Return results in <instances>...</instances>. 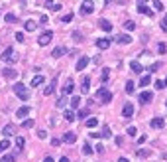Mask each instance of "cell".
Masks as SVG:
<instances>
[{"mask_svg": "<svg viewBox=\"0 0 167 162\" xmlns=\"http://www.w3.org/2000/svg\"><path fill=\"white\" fill-rule=\"evenodd\" d=\"M89 61H90V59H89L87 56H81V57H79V61H77V71H83V69L89 65Z\"/></svg>", "mask_w": 167, "mask_h": 162, "instance_id": "30bf717a", "label": "cell"}, {"mask_svg": "<svg viewBox=\"0 0 167 162\" xmlns=\"http://www.w3.org/2000/svg\"><path fill=\"white\" fill-rule=\"evenodd\" d=\"M96 152H98V154H102V152H104V146H102V144H96Z\"/></svg>", "mask_w": 167, "mask_h": 162, "instance_id": "681fc988", "label": "cell"}, {"mask_svg": "<svg viewBox=\"0 0 167 162\" xmlns=\"http://www.w3.org/2000/svg\"><path fill=\"white\" fill-rule=\"evenodd\" d=\"M34 125H35V121H34V119H26V121L22 123V127H24V128H31Z\"/></svg>", "mask_w": 167, "mask_h": 162, "instance_id": "d6a6232c", "label": "cell"}, {"mask_svg": "<svg viewBox=\"0 0 167 162\" xmlns=\"http://www.w3.org/2000/svg\"><path fill=\"white\" fill-rule=\"evenodd\" d=\"M12 89H14V93L20 97L22 101H28L30 99V93H28V87H26L24 83H14L12 85Z\"/></svg>", "mask_w": 167, "mask_h": 162, "instance_id": "6da1fadb", "label": "cell"}, {"mask_svg": "<svg viewBox=\"0 0 167 162\" xmlns=\"http://www.w3.org/2000/svg\"><path fill=\"white\" fill-rule=\"evenodd\" d=\"M28 113H30V107H28V105H24V107H20V109L16 111V115H18L20 119H24V117H28Z\"/></svg>", "mask_w": 167, "mask_h": 162, "instance_id": "d6986e66", "label": "cell"}, {"mask_svg": "<svg viewBox=\"0 0 167 162\" xmlns=\"http://www.w3.org/2000/svg\"><path fill=\"white\" fill-rule=\"evenodd\" d=\"M65 105H67V95L59 97V99H57V103H55V107H57V109H63Z\"/></svg>", "mask_w": 167, "mask_h": 162, "instance_id": "d4e9b609", "label": "cell"}, {"mask_svg": "<svg viewBox=\"0 0 167 162\" xmlns=\"http://www.w3.org/2000/svg\"><path fill=\"white\" fill-rule=\"evenodd\" d=\"M87 115H89V111H87V109H83V111H79V117H81V119H83V117H87Z\"/></svg>", "mask_w": 167, "mask_h": 162, "instance_id": "f5cc1de1", "label": "cell"}, {"mask_svg": "<svg viewBox=\"0 0 167 162\" xmlns=\"http://www.w3.org/2000/svg\"><path fill=\"white\" fill-rule=\"evenodd\" d=\"M108 77H110L108 69H104V71H102V81H108Z\"/></svg>", "mask_w": 167, "mask_h": 162, "instance_id": "f6af8a7d", "label": "cell"}, {"mask_svg": "<svg viewBox=\"0 0 167 162\" xmlns=\"http://www.w3.org/2000/svg\"><path fill=\"white\" fill-rule=\"evenodd\" d=\"M6 148H10V140L8 138H4V140H0V152H4Z\"/></svg>", "mask_w": 167, "mask_h": 162, "instance_id": "f1b7e54d", "label": "cell"}, {"mask_svg": "<svg viewBox=\"0 0 167 162\" xmlns=\"http://www.w3.org/2000/svg\"><path fill=\"white\" fill-rule=\"evenodd\" d=\"M112 137V133H110V127H102V133H100V138H110Z\"/></svg>", "mask_w": 167, "mask_h": 162, "instance_id": "484cf974", "label": "cell"}, {"mask_svg": "<svg viewBox=\"0 0 167 162\" xmlns=\"http://www.w3.org/2000/svg\"><path fill=\"white\" fill-rule=\"evenodd\" d=\"M98 26H100V30H104V32H110L112 30V24L108 22V20H100Z\"/></svg>", "mask_w": 167, "mask_h": 162, "instance_id": "ffe728a7", "label": "cell"}, {"mask_svg": "<svg viewBox=\"0 0 167 162\" xmlns=\"http://www.w3.org/2000/svg\"><path fill=\"white\" fill-rule=\"evenodd\" d=\"M138 12H140V14H148V16H153V12H152V10H149L148 6H145L144 2H140V4H138Z\"/></svg>", "mask_w": 167, "mask_h": 162, "instance_id": "2e32d148", "label": "cell"}, {"mask_svg": "<svg viewBox=\"0 0 167 162\" xmlns=\"http://www.w3.org/2000/svg\"><path fill=\"white\" fill-rule=\"evenodd\" d=\"M89 89H90V77H89V75H85L83 83H81V91H83V93H89Z\"/></svg>", "mask_w": 167, "mask_h": 162, "instance_id": "5bb4252c", "label": "cell"}, {"mask_svg": "<svg viewBox=\"0 0 167 162\" xmlns=\"http://www.w3.org/2000/svg\"><path fill=\"white\" fill-rule=\"evenodd\" d=\"M157 52H159V53H165V52H167V46L163 44V42H161V44L157 46Z\"/></svg>", "mask_w": 167, "mask_h": 162, "instance_id": "ab89813d", "label": "cell"}, {"mask_svg": "<svg viewBox=\"0 0 167 162\" xmlns=\"http://www.w3.org/2000/svg\"><path fill=\"white\" fill-rule=\"evenodd\" d=\"M2 75H4L6 79H16V77H18V71H16V69H12V67H6V69L2 71Z\"/></svg>", "mask_w": 167, "mask_h": 162, "instance_id": "4fadbf2b", "label": "cell"}, {"mask_svg": "<svg viewBox=\"0 0 167 162\" xmlns=\"http://www.w3.org/2000/svg\"><path fill=\"white\" fill-rule=\"evenodd\" d=\"M41 83H44V77H41V75H35V77L34 79H31V87H37V85H41Z\"/></svg>", "mask_w": 167, "mask_h": 162, "instance_id": "4316f807", "label": "cell"}, {"mask_svg": "<svg viewBox=\"0 0 167 162\" xmlns=\"http://www.w3.org/2000/svg\"><path fill=\"white\" fill-rule=\"evenodd\" d=\"M152 99H153V93H149V91H142V93H140V97H138L140 103H149Z\"/></svg>", "mask_w": 167, "mask_h": 162, "instance_id": "ba28073f", "label": "cell"}, {"mask_svg": "<svg viewBox=\"0 0 167 162\" xmlns=\"http://www.w3.org/2000/svg\"><path fill=\"white\" fill-rule=\"evenodd\" d=\"M55 85H57L55 81H51V83H49V85H47V87L44 89V95H53V91H55Z\"/></svg>", "mask_w": 167, "mask_h": 162, "instance_id": "603a6c76", "label": "cell"}, {"mask_svg": "<svg viewBox=\"0 0 167 162\" xmlns=\"http://www.w3.org/2000/svg\"><path fill=\"white\" fill-rule=\"evenodd\" d=\"M161 30H163V32H167V16L163 18V22H161Z\"/></svg>", "mask_w": 167, "mask_h": 162, "instance_id": "c3c4849f", "label": "cell"}, {"mask_svg": "<svg viewBox=\"0 0 167 162\" xmlns=\"http://www.w3.org/2000/svg\"><path fill=\"white\" fill-rule=\"evenodd\" d=\"M134 87H136V85H134V81H128V83H126V93H134V91H136V89H134Z\"/></svg>", "mask_w": 167, "mask_h": 162, "instance_id": "e575fe53", "label": "cell"}, {"mask_svg": "<svg viewBox=\"0 0 167 162\" xmlns=\"http://www.w3.org/2000/svg\"><path fill=\"white\" fill-rule=\"evenodd\" d=\"M2 59H4L6 63H14V61H16V52L12 50V47H6V52L2 53Z\"/></svg>", "mask_w": 167, "mask_h": 162, "instance_id": "7a4b0ae2", "label": "cell"}, {"mask_svg": "<svg viewBox=\"0 0 167 162\" xmlns=\"http://www.w3.org/2000/svg\"><path fill=\"white\" fill-rule=\"evenodd\" d=\"M149 125H152L153 128H163V127H165V121H163L161 117H155V119L149 121Z\"/></svg>", "mask_w": 167, "mask_h": 162, "instance_id": "7c38bea8", "label": "cell"}, {"mask_svg": "<svg viewBox=\"0 0 167 162\" xmlns=\"http://www.w3.org/2000/svg\"><path fill=\"white\" fill-rule=\"evenodd\" d=\"M51 38H53V32H49V30H47V32H44V34L40 36L37 44H40V46H47V44L51 42Z\"/></svg>", "mask_w": 167, "mask_h": 162, "instance_id": "3957f363", "label": "cell"}, {"mask_svg": "<svg viewBox=\"0 0 167 162\" xmlns=\"http://www.w3.org/2000/svg\"><path fill=\"white\" fill-rule=\"evenodd\" d=\"M59 142H61L59 138H51V144H53V146H59Z\"/></svg>", "mask_w": 167, "mask_h": 162, "instance_id": "11a10c76", "label": "cell"}, {"mask_svg": "<svg viewBox=\"0 0 167 162\" xmlns=\"http://www.w3.org/2000/svg\"><path fill=\"white\" fill-rule=\"evenodd\" d=\"M124 28H126L128 32L136 30V22H132V20H126V22H124Z\"/></svg>", "mask_w": 167, "mask_h": 162, "instance_id": "83f0119b", "label": "cell"}, {"mask_svg": "<svg viewBox=\"0 0 167 162\" xmlns=\"http://www.w3.org/2000/svg\"><path fill=\"white\" fill-rule=\"evenodd\" d=\"M0 162H16V156H14V154H6Z\"/></svg>", "mask_w": 167, "mask_h": 162, "instance_id": "8d00e7d4", "label": "cell"}, {"mask_svg": "<svg viewBox=\"0 0 167 162\" xmlns=\"http://www.w3.org/2000/svg\"><path fill=\"white\" fill-rule=\"evenodd\" d=\"M149 154H152L149 150H136V156H138V158H148Z\"/></svg>", "mask_w": 167, "mask_h": 162, "instance_id": "4dcf8cb0", "label": "cell"}, {"mask_svg": "<svg viewBox=\"0 0 167 162\" xmlns=\"http://www.w3.org/2000/svg\"><path fill=\"white\" fill-rule=\"evenodd\" d=\"M73 91H75V85H73V79H69V81H67V83H65V87H63V93H65V95H71V93H73Z\"/></svg>", "mask_w": 167, "mask_h": 162, "instance_id": "e0dca14e", "label": "cell"}, {"mask_svg": "<svg viewBox=\"0 0 167 162\" xmlns=\"http://www.w3.org/2000/svg\"><path fill=\"white\" fill-rule=\"evenodd\" d=\"M90 150H93V148H90L89 144H85V146H83V154H90Z\"/></svg>", "mask_w": 167, "mask_h": 162, "instance_id": "7dc6e473", "label": "cell"}, {"mask_svg": "<svg viewBox=\"0 0 167 162\" xmlns=\"http://www.w3.org/2000/svg\"><path fill=\"white\" fill-rule=\"evenodd\" d=\"M44 162H55V160H53L51 156H45V158H44Z\"/></svg>", "mask_w": 167, "mask_h": 162, "instance_id": "680465c9", "label": "cell"}, {"mask_svg": "<svg viewBox=\"0 0 167 162\" xmlns=\"http://www.w3.org/2000/svg\"><path fill=\"white\" fill-rule=\"evenodd\" d=\"M45 6L49 8L51 12H57V10H61V4H59V2H51V0H47V2H45Z\"/></svg>", "mask_w": 167, "mask_h": 162, "instance_id": "ac0fdd59", "label": "cell"}, {"mask_svg": "<svg viewBox=\"0 0 167 162\" xmlns=\"http://www.w3.org/2000/svg\"><path fill=\"white\" fill-rule=\"evenodd\" d=\"M71 20H73V16H71V14H67V16H63V22H71Z\"/></svg>", "mask_w": 167, "mask_h": 162, "instance_id": "db71d44e", "label": "cell"}, {"mask_svg": "<svg viewBox=\"0 0 167 162\" xmlns=\"http://www.w3.org/2000/svg\"><path fill=\"white\" fill-rule=\"evenodd\" d=\"M130 67H132V71H136V73L142 71V63H138V61H132V63H130Z\"/></svg>", "mask_w": 167, "mask_h": 162, "instance_id": "1f68e13d", "label": "cell"}, {"mask_svg": "<svg viewBox=\"0 0 167 162\" xmlns=\"http://www.w3.org/2000/svg\"><path fill=\"white\" fill-rule=\"evenodd\" d=\"M153 6H155V10H159V12L163 10V4H161L159 0H155V2H153Z\"/></svg>", "mask_w": 167, "mask_h": 162, "instance_id": "7bdbcfd3", "label": "cell"}, {"mask_svg": "<svg viewBox=\"0 0 167 162\" xmlns=\"http://www.w3.org/2000/svg\"><path fill=\"white\" fill-rule=\"evenodd\" d=\"M116 42H118V44H132V36H128V34H120V36H118L116 38Z\"/></svg>", "mask_w": 167, "mask_h": 162, "instance_id": "9a60e30c", "label": "cell"}, {"mask_svg": "<svg viewBox=\"0 0 167 162\" xmlns=\"http://www.w3.org/2000/svg\"><path fill=\"white\" fill-rule=\"evenodd\" d=\"M79 105H81V97H79V95H75L73 99H71V111L79 109Z\"/></svg>", "mask_w": 167, "mask_h": 162, "instance_id": "cb8c5ba5", "label": "cell"}, {"mask_svg": "<svg viewBox=\"0 0 167 162\" xmlns=\"http://www.w3.org/2000/svg\"><path fill=\"white\" fill-rule=\"evenodd\" d=\"M110 38H98V40H96V47H98V50H108L110 47Z\"/></svg>", "mask_w": 167, "mask_h": 162, "instance_id": "277c9868", "label": "cell"}, {"mask_svg": "<svg viewBox=\"0 0 167 162\" xmlns=\"http://www.w3.org/2000/svg\"><path fill=\"white\" fill-rule=\"evenodd\" d=\"M159 67H161V63H153V65H152V67H149V71H152V73H153V71H155V69H159Z\"/></svg>", "mask_w": 167, "mask_h": 162, "instance_id": "f907efd6", "label": "cell"}, {"mask_svg": "<svg viewBox=\"0 0 167 162\" xmlns=\"http://www.w3.org/2000/svg\"><path fill=\"white\" fill-rule=\"evenodd\" d=\"M126 133L130 134V137H136V133H138V131H136V127H128V131H126Z\"/></svg>", "mask_w": 167, "mask_h": 162, "instance_id": "60d3db41", "label": "cell"}, {"mask_svg": "<svg viewBox=\"0 0 167 162\" xmlns=\"http://www.w3.org/2000/svg\"><path fill=\"white\" fill-rule=\"evenodd\" d=\"M132 115H134V105H132V103H126V105H124V109H122V117L128 121Z\"/></svg>", "mask_w": 167, "mask_h": 162, "instance_id": "5b68a950", "label": "cell"}, {"mask_svg": "<svg viewBox=\"0 0 167 162\" xmlns=\"http://www.w3.org/2000/svg\"><path fill=\"white\" fill-rule=\"evenodd\" d=\"M145 138H148V137H145V134H142V137L138 138V142H140V144H144V142H145Z\"/></svg>", "mask_w": 167, "mask_h": 162, "instance_id": "6f0895ef", "label": "cell"}, {"mask_svg": "<svg viewBox=\"0 0 167 162\" xmlns=\"http://www.w3.org/2000/svg\"><path fill=\"white\" fill-rule=\"evenodd\" d=\"M16 40H18V42H24V34H22V32H18V34H16Z\"/></svg>", "mask_w": 167, "mask_h": 162, "instance_id": "816d5d0a", "label": "cell"}, {"mask_svg": "<svg viewBox=\"0 0 167 162\" xmlns=\"http://www.w3.org/2000/svg\"><path fill=\"white\" fill-rule=\"evenodd\" d=\"M24 144H26L24 137H16V148H20V150H22V148H24Z\"/></svg>", "mask_w": 167, "mask_h": 162, "instance_id": "f546056e", "label": "cell"}, {"mask_svg": "<svg viewBox=\"0 0 167 162\" xmlns=\"http://www.w3.org/2000/svg\"><path fill=\"white\" fill-rule=\"evenodd\" d=\"M93 10H94V4L93 2H83L81 4V14H93Z\"/></svg>", "mask_w": 167, "mask_h": 162, "instance_id": "8992f818", "label": "cell"}, {"mask_svg": "<svg viewBox=\"0 0 167 162\" xmlns=\"http://www.w3.org/2000/svg\"><path fill=\"white\" fill-rule=\"evenodd\" d=\"M155 89H165V83L163 81H155Z\"/></svg>", "mask_w": 167, "mask_h": 162, "instance_id": "ee69618b", "label": "cell"}, {"mask_svg": "<svg viewBox=\"0 0 167 162\" xmlns=\"http://www.w3.org/2000/svg\"><path fill=\"white\" fill-rule=\"evenodd\" d=\"M24 28H26V30H28V32H34V30L37 28V26H35L34 22H31V20H28V22H26V24H24Z\"/></svg>", "mask_w": 167, "mask_h": 162, "instance_id": "836d02e7", "label": "cell"}, {"mask_svg": "<svg viewBox=\"0 0 167 162\" xmlns=\"http://www.w3.org/2000/svg\"><path fill=\"white\" fill-rule=\"evenodd\" d=\"M4 20H6L8 24H12V22H16V16L14 14H6V16H4Z\"/></svg>", "mask_w": 167, "mask_h": 162, "instance_id": "f35d334b", "label": "cell"}, {"mask_svg": "<svg viewBox=\"0 0 167 162\" xmlns=\"http://www.w3.org/2000/svg\"><path fill=\"white\" fill-rule=\"evenodd\" d=\"M16 131H18V127H16V125H6L2 128V134H4V137H12V134H16Z\"/></svg>", "mask_w": 167, "mask_h": 162, "instance_id": "8fae6325", "label": "cell"}, {"mask_svg": "<svg viewBox=\"0 0 167 162\" xmlns=\"http://www.w3.org/2000/svg\"><path fill=\"white\" fill-rule=\"evenodd\" d=\"M73 40H77V42H81V40H83V36H81V34H79V32H73Z\"/></svg>", "mask_w": 167, "mask_h": 162, "instance_id": "bcb514c9", "label": "cell"}, {"mask_svg": "<svg viewBox=\"0 0 167 162\" xmlns=\"http://www.w3.org/2000/svg\"><path fill=\"white\" fill-rule=\"evenodd\" d=\"M118 162H128V158H118Z\"/></svg>", "mask_w": 167, "mask_h": 162, "instance_id": "94428289", "label": "cell"}, {"mask_svg": "<svg viewBox=\"0 0 167 162\" xmlns=\"http://www.w3.org/2000/svg\"><path fill=\"white\" fill-rule=\"evenodd\" d=\"M63 119H65V121H69V123H73V121H75V111L67 109L65 113H63Z\"/></svg>", "mask_w": 167, "mask_h": 162, "instance_id": "44dd1931", "label": "cell"}, {"mask_svg": "<svg viewBox=\"0 0 167 162\" xmlns=\"http://www.w3.org/2000/svg\"><path fill=\"white\" fill-rule=\"evenodd\" d=\"M96 125H98V119H93V117H90L89 121H87V127H89V128H94Z\"/></svg>", "mask_w": 167, "mask_h": 162, "instance_id": "d590c367", "label": "cell"}, {"mask_svg": "<svg viewBox=\"0 0 167 162\" xmlns=\"http://www.w3.org/2000/svg\"><path fill=\"white\" fill-rule=\"evenodd\" d=\"M37 137H40L41 140H44V138H47V133L44 131V128H40V131H37Z\"/></svg>", "mask_w": 167, "mask_h": 162, "instance_id": "b9f144b4", "label": "cell"}, {"mask_svg": "<svg viewBox=\"0 0 167 162\" xmlns=\"http://www.w3.org/2000/svg\"><path fill=\"white\" fill-rule=\"evenodd\" d=\"M149 81H152V77H149V75H145V77H142L140 85H142V87H145V85H149Z\"/></svg>", "mask_w": 167, "mask_h": 162, "instance_id": "74e56055", "label": "cell"}, {"mask_svg": "<svg viewBox=\"0 0 167 162\" xmlns=\"http://www.w3.org/2000/svg\"><path fill=\"white\" fill-rule=\"evenodd\" d=\"M163 83H165V85H167V79H165V81H163Z\"/></svg>", "mask_w": 167, "mask_h": 162, "instance_id": "6125c7cd", "label": "cell"}, {"mask_svg": "<svg viewBox=\"0 0 167 162\" xmlns=\"http://www.w3.org/2000/svg\"><path fill=\"white\" fill-rule=\"evenodd\" d=\"M65 52H67V50H65V47H63V46H57L55 50H53V53H51V56H53V57H61V56H63V53H65Z\"/></svg>", "mask_w": 167, "mask_h": 162, "instance_id": "7402d4cb", "label": "cell"}, {"mask_svg": "<svg viewBox=\"0 0 167 162\" xmlns=\"http://www.w3.org/2000/svg\"><path fill=\"white\" fill-rule=\"evenodd\" d=\"M98 97L102 99V103H110L112 101V93L106 91V89H98Z\"/></svg>", "mask_w": 167, "mask_h": 162, "instance_id": "52a82bcc", "label": "cell"}, {"mask_svg": "<svg viewBox=\"0 0 167 162\" xmlns=\"http://www.w3.org/2000/svg\"><path fill=\"white\" fill-rule=\"evenodd\" d=\"M63 142H67V144H75V142H77V134L71 133V131L65 133V134H63Z\"/></svg>", "mask_w": 167, "mask_h": 162, "instance_id": "9c48e42d", "label": "cell"}, {"mask_svg": "<svg viewBox=\"0 0 167 162\" xmlns=\"http://www.w3.org/2000/svg\"><path fill=\"white\" fill-rule=\"evenodd\" d=\"M59 162H69V158H67V156H61V158H59Z\"/></svg>", "mask_w": 167, "mask_h": 162, "instance_id": "91938a15", "label": "cell"}, {"mask_svg": "<svg viewBox=\"0 0 167 162\" xmlns=\"http://www.w3.org/2000/svg\"><path fill=\"white\" fill-rule=\"evenodd\" d=\"M114 142L118 144V146H122V142H124V140H122V137H116V140H114Z\"/></svg>", "mask_w": 167, "mask_h": 162, "instance_id": "9f6ffc18", "label": "cell"}, {"mask_svg": "<svg viewBox=\"0 0 167 162\" xmlns=\"http://www.w3.org/2000/svg\"><path fill=\"white\" fill-rule=\"evenodd\" d=\"M165 105H167V101H165Z\"/></svg>", "mask_w": 167, "mask_h": 162, "instance_id": "be15d7a7", "label": "cell"}]
</instances>
